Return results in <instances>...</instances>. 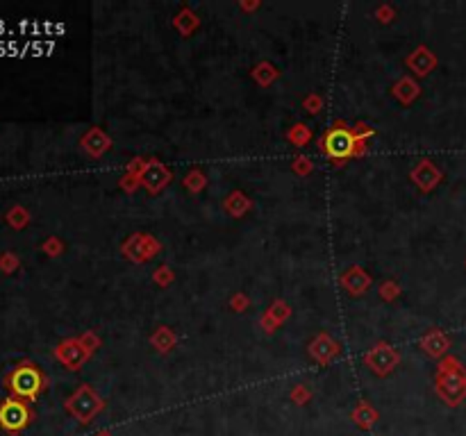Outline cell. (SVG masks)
Here are the masks:
<instances>
[{
  "label": "cell",
  "instance_id": "1",
  "mask_svg": "<svg viewBox=\"0 0 466 436\" xmlns=\"http://www.w3.org/2000/svg\"><path fill=\"white\" fill-rule=\"evenodd\" d=\"M5 386L12 391V398L18 400H34L45 386V377L41 370L30 361H23L5 377Z\"/></svg>",
  "mask_w": 466,
  "mask_h": 436
},
{
  "label": "cell",
  "instance_id": "2",
  "mask_svg": "<svg viewBox=\"0 0 466 436\" xmlns=\"http://www.w3.org/2000/svg\"><path fill=\"white\" fill-rule=\"evenodd\" d=\"M32 421V409L25 405V400L7 398L0 402V427L9 434L25 430Z\"/></svg>",
  "mask_w": 466,
  "mask_h": 436
},
{
  "label": "cell",
  "instance_id": "3",
  "mask_svg": "<svg viewBox=\"0 0 466 436\" xmlns=\"http://www.w3.org/2000/svg\"><path fill=\"white\" fill-rule=\"evenodd\" d=\"M355 143H358V139L353 136V132H348L346 127H334L323 139V150L334 159H346L353 154Z\"/></svg>",
  "mask_w": 466,
  "mask_h": 436
},
{
  "label": "cell",
  "instance_id": "4",
  "mask_svg": "<svg viewBox=\"0 0 466 436\" xmlns=\"http://www.w3.org/2000/svg\"><path fill=\"white\" fill-rule=\"evenodd\" d=\"M167 177H169V173L164 170L162 166H157V164H153V166L146 170V175H143L146 184H148L150 189H160L164 182H167Z\"/></svg>",
  "mask_w": 466,
  "mask_h": 436
},
{
  "label": "cell",
  "instance_id": "5",
  "mask_svg": "<svg viewBox=\"0 0 466 436\" xmlns=\"http://www.w3.org/2000/svg\"><path fill=\"white\" fill-rule=\"evenodd\" d=\"M0 266H3V268H7V270H9V268L14 266V259H12V257H9V254H7V257H3V259H0Z\"/></svg>",
  "mask_w": 466,
  "mask_h": 436
}]
</instances>
